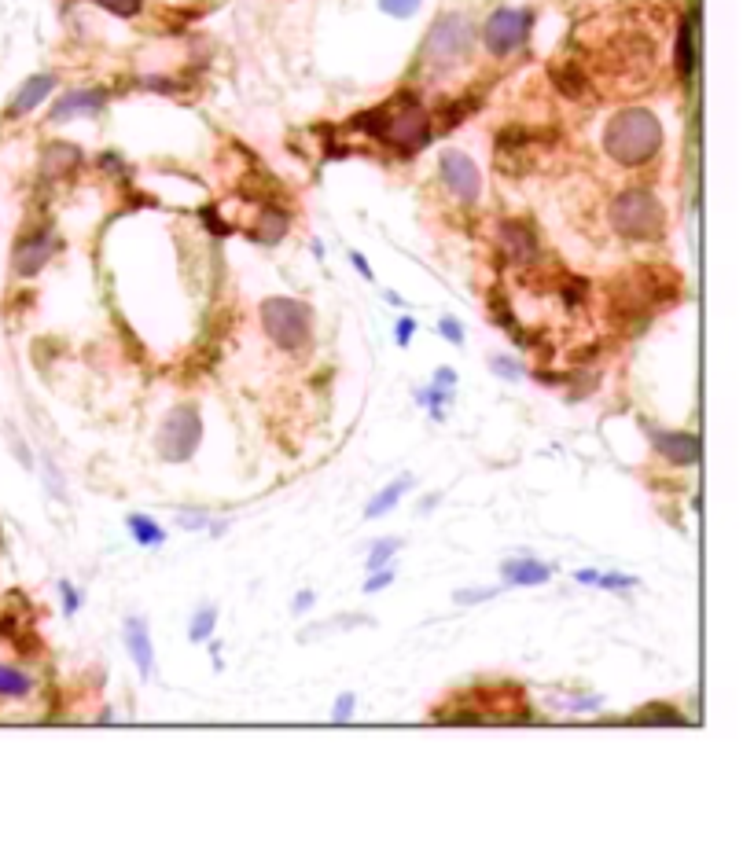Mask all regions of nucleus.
<instances>
[{"label": "nucleus", "mask_w": 754, "mask_h": 845, "mask_svg": "<svg viewBox=\"0 0 754 845\" xmlns=\"http://www.w3.org/2000/svg\"><path fill=\"white\" fill-rule=\"evenodd\" d=\"M354 125L372 133L376 140H383V144L398 147L401 155H412V151H420L431 140V114L423 111L412 96H394L376 111L357 114Z\"/></svg>", "instance_id": "obj_1"}, {"label": "nucleus", "mask_w": 754, "mask_h": 845, "mask_svg": "<svg viewBox=\"0 0 754 845\" xmlns=\"http://www.w3.org/2000/svg\"><path fill=\"white\" fill-rule=\"evenodd\" d=\"M663 147V125L644 107L618 111L604 129V151L618 166H644Z\"/></svg>", "instance_id": "obj_2"}, {"label": "nucleus", "mask_w": 754, "mask_h": 845, "mask_svg": "<svg viewBox=\"0 0 754 845\" xmlns=\"http://www.w3.org/2000/svg\"><path fill=\"white\" fill-rule=\"evenodd\" d=\"M611 225L626 239H659L666 232V210L648 188H629L611 203Z\"/></svg>", "instance_id": "obj_3"}, {"label": "nucleus", "mask_w": 754, "mask_h": 845, "mask_svg": "<svg viewBox=\"0 0 754 845\" xmlns=\"http://www.w3.org/2000/svg\"><path fill=\"white\" fill-rule=\"evenodd\" d=\"M258 313H262L265 335L273 338L280 350L295 353L309 342V327H313L309 316L313 313H309L306 302H295V298H265Z\"/></svg>", "instance_id": "obj_4"}, {"label": "nucleus", "mask_w": 754, "mask_h": 845, "mask_svg": "<svg viewBox=\"0 0 754 845\" xmlns=\"http://www.w3.org/2000/svg\"><path fill=\"white\" fill-rule=\"evenodd\" d=\"M199 438H203V419L192 405L173 408L166 423L159 430V452L166 463H184L192 460L195 449H199Z\"/></svg>", "instance_id": "obj_5"}, {"label": "nucleus", "mask_w": 754, "mask_h": 845, "mask_svg": "<svg viewBox=\"0 0 754 845\" xmlns=\"http://www.w3.org/2000/svg\"><path fill=\"white\" fill-rule=\"evenodd\" d=\"M471 41H475V34H471L468 19L464 15H446L427 34L423 56H427V63H435V67H457L460 59L471 52Z\"/></svg>", "instance_id": "obj_6"}, {"label": "nucleus", "mask_w": 754, "mask_h": 845, "mask_svg": "<svg viewBox=\"0 0 754 845\" xmlns=\"http://www.w3.org/2000/svg\"><path fill=\"white\" fill-rule=\"evenodd\" d=\"M530 26H534V15L526 12V8H501L486 23V48H490L493 56H508V52H515L530 37Z\"/></svg>", "instance_id": "obj_7"}, {"label": "nucleus", "mask_w": 754, "mask_h": 845, "mask_svg": "<svg viewBox=\"0 0 754 845\" xmlns=\"http://www.w3.org/2000/svg\"><path fill=\"white\" fill-rule=\"evenodd\" d=\"M442 181H446V188L457 195L460 203H475L482 192L479 169H475V162L464 151H446L442 155Z\"/></svg>", "instance_id": "obj_8"}, {"label": "nucleus", "mask_w": 754, "mask_h": 845, "mask_svg": "<svg viewBox=\"0 0 754 845\" xmlns=\"http://www.w3.org/2000/svg\"><path fill=\"white\" fill-rule=\"evenodd\" d=\"M652 445L659 456L674 463V467H692L699 460V438L696 434H681V430H652Z\"/></svg>", "instance_id": "obj_9"}, {"label": "nucleus", "mask_w": 754, "mask_h": 845, "mask_svg": "<svg viewBox=\"0 0 754 845\" xmlns=\"http://www.w3.org/2000/svg\"><path fill=\"white\" fill-rule=\"evenodd\" d=\"M501 254L515 265L537 258V236L526 221H504L501 225Z\"/></svg>", "instance_id": "obj_10"}, {"label": "nucleus", "mask_w": 754, "mask_h": 845, "mask_svg": "<svg viewBox=\"0 0 754 845\" xmlns=\"http://www.w3.org/2000/svg\"><path fill=\"white\" fill-rule=\"evenodd\" d=\"M52 236L48 232H37V236H26L19 247H15V272L19 276H37V272L45 269L48 258H52Z\"/></svg>", "instance_id": "obj_11"}, {"label": "nucleus", "mask_w": 754, "mask_h": 845, "mask_svg": "<svg viewBox=\"0 0 754 845\" xmlns=\"http://www.w3.org/2000/svg\"><path fill=\"white\" fill-rule=\"evenodd\" d=\"M107 92L100 89H81V92H67L63 100H56L52 107V122H67V118H78V114H100Z\"/></svg>", "instance_id": "obj_12"}, {"label": "nucleus", "mask_w": 754, "mask_h": 845, "mask_svg": "<svg viewBox=\"0 0 754 845\" xmlns=\"http://www.w3.org/2000/svg\"><path fill=\"white\" fill-rule=\"evenodd\" d=\"M126 651H129V658L137 662L140 676H151V665H155V651H151L148 621H144V618H126Z\"/></svg>", "instance_id": "obj_13"}, {"label": "nucleus", "mask_w": 754, "mask_h": 845, "mask_svg": "<svg viewBox=\"0 0 754 845\" xmlns=\"http://www.w3.org/2000/svg\"><path fill=\"white\" fill-rule=\"evenodd\" d=\"M56 89V74H34V78L26 81L23 89L15 92L12 107H8V114L12 118H19V114H30L34 107H41V103L48 100V92Z\"/></svg>", "instance_id": "obj_14"}, {"label": "nucleus", "mask_w": 754, "mask_h": 845, "mask_svg": "<svg viewBox=\"0 0 754 845\" xmlns=\"http://www.w3.org/2000/svg\"><path fill=\"white\" fill-rule=\"evenodd\" d=\"M501 574L512 581V585H545L552 577V566L534 563V559H508L501 566Z\"/></svg>", "instance_id": "obj_15"}, {"label": "nucleus", "mask_w": 754, "mask_h": 845, "mask_svg": "<svg viewBox=\"0 0 754 845\" xmlns=\"http://www.w3.org/2000/svg\"><path fill=\"white\" fill-rule=\"evenodd\" d=\"M41 166H45V177H67L81 166V151L74 144H48Z\"/></svg>", "instance_id": "obj_16"}, {"label": "nucleus", "mask_w": 754, "mask_h": 845, "mask_svg": "<svg viewBox=\"0 0 754 845\" xmlns=\"http://www.w3.org/2000/svg\"><path fill=\"white\" fill-rule=\"evenodd\" d=\"M284 232H287V214L284 210H276V206H265L251 228V236L258 239V243H276V239H284Z\"/></svg>", "instance_id": "obj_17"}, {"label": "nucleus", "mask_w": 754, "mask_h": 845, "mask_svg": "<svg viewBox=\"0 0 754 845\" xmlns=\"http://www.w3.org/2000/svg\"><path fill=\"white\" fill-rule=\"evenodd\" d=\"M405 489H412V478L409 474H405V478H398V482H390L387 489H383V493L376 496V500H372V504L365 507V515L368 519H379V515H387L390 507L398 504L401 496H405Z\"/></svg>", "instance_id": "obj_18"}, {"label": "nucleus", "mask_w": 754, "mask_h": 845, "mask_svg": "<svg viewBox=\"0 0 754 845\" xmlns=\"http://www.w3.org/2000/svg\"><path fill=\"white\" fill-rule=\"evenodd\" d=\"M30 688H34V680H30L23 669L0 665V695H4V699H19V695H26Z\"/></svg>", "instance_id": "obj_19"}, {"label": "nucleus", "mask_w": 754, "mask_h": 845, "mask_svg": "<svg viewBox=\"0 0 754 845\" xmlns=\"http://www.w3.org/2000/svg\"><path fill=\"white\" fill-rule=\"evenodd\" d=\"M129 533L137 537V544H148V548H155V544L166 541V533H162L148 515H129Z\"/></svg>", "instance_id": "obj_20"}, {"label": "nucleus", "mask_w": 754, "mask_h": 845, "mask_svg": "<svg viewBox=\"0 0 754 845\" xmlns=\"http://www.w3.org/2000/svg\"><path fill=\"white\" fill-rule=\"evenodd\" d=\"M692 19L681 23V34H677V74L681 78H692Z\"/></svg>", "instance_id": "obj_21"}, {"label": "nucleus", "mask_w": 754, "mask_h": 845, "mask_svg": "<svg viewBox=\"0 0 754 845\" xmlns=\"http://www.w3.org/2000/svg\"><path fill=\"white\" fill-rule=\"evenodd\" d=\"M552 78H556V85H560L571 100H578V96H585L589 92V85H585V74L582 70H574V67H556L552 70Z\"/></svg>", "instance_id": "obj_22"}, {"label": "nucleus", "mask_w": 754, "mask_h": 845, "mask_svg": "<svg viewBox=\"0 0 754 845\" xmlns=\"http://www.w3.org/2000/svg\"><path fill=\"white\" fill-rule=\"evenodd\" d=\"M214 621H218V610L214 607H203L199 614L192 618V625H188V636L192 640H210V632H214Z\"/></svg>", "instance_id": "obj_23"}, {"label": "nucleus", "mask_w": 754, "mask_h": 845, "mask_svg": "<svg viewBox=\"0 0 754 845\" xmlns=\"http://www.w3.org/2000/svg\"><path fill=\"white\" fill-rule=\"evenodd\" d=\"M398 548H401L398 537H383V541H376V544H372V552H368V570H379V566L387 563V559L398 552Z\"/></svg>", "instance_id": "obj_24"}, {"label": "nucleus", "mask_w": 754, "mask_h": 845, "mask_svg": "<svg viewBox=\"0 0 754 845\" xmlns=\"http://www.w3.org/2000/svg\"><path fill=\"white\" fill-rule=\"evenodd\" d=\"M633 721L637 724H685V717H677V713L666 710V706H648V710L637 713Z\"/></svg>", "instance_id": "obj_25"}, {"label": "nucleus", "mask_w": 754, "mask_h": 845, "mask_svg": "<svg viewBox=\"0 0 754 845\" xmlns=\"http://www.w3.org/2000/svg\"><path fill=\"white\" fill-rule=\"evenodd\" d=\"M92 4L107 8V12L118 15V19H133V15L140 12V4H144V0H92Z\"/></svg>", "instance_id": "obj_26"}, {"label": "nucleus", "mask_w": 754, "mask_h": 845, "mask_svg": "<svg viewBox=\"0 0 754 845\" xmlns=\"http://www.w3.org/2000/svg\"><path fill=\"white\" fill-rule=\"evenodd\" d=\"M383 4V12L394 15V19H409L416 8H420V0H379Z\"/></svg>", "instance_id": "obj_27"}, {"label": "nucleus", "mask_w": 754, "mask_h": 845, "mask_svg": "<svg viewBox=\"0 0 754 845\" xmlns=\"http://www.w3.org/2000/svg\"><path fill=\"white\" fill-rule=\"evenodd\" d=\"M493 372H501L504 379H519L523 375V368H519V361H512V357H493Z\"/></svg>", "instance_id": "obj_28"}, {"label": "nucleus", "mask_w": 754, "mask_h": 845, "mask_svg": "<svg viewBox=\"0 0 754 845\" xmlns=\"http://www.w3.org/2000/svg\"><path fill=\"white\" fill-rule=\"evenodd\" d=\"M596 585H604V588H633L637 581H633V577H626V574H604V577H596Z\"/></svg>", "instance_id": "obj_29"}, {"label": "nucleus", "mask_w": 754, "mask_h": 845, "mask_svg": "<svg viewBox=\"0 0 754 845\" xmlns=\"http://www.w3.org/2000/svg\"><path fill=\"white\" fill-rule=\"evenodd\" d=\"M493 588H468V592H457V603H482V599H490Z\"/></svg>", "instance_id": "obj_30"}, {"label": "nucleus", "mask_w": 754, "mask_h": 845, "mask_svg": "<svg viewBox=\"0 0 754 845\" xmlns=\"http://www.w3.org/2000/svg\"><path fill=\"white\" fill-rule=\"evenodd\" d=\"M390 581H394V570H379V574H372L365 581V592H379V588H387Z\"/></svg>", "instance_id": "obj_31"}, {"label": "nucleus", "mask_w": 754, "mask_h": 845, "mask_svg": "<svg viewBox=\"0 0 754 845\" xmlns=\"http://www.w3.org/2000/svg\"><path fill=\"white\" fill-rule=\"evenodd\" d=\"M438 327H442V335H446L449 342H457V346H460V342H464V327H460L457 320H449V316H446V320H442V324H438Z\"/></svg>", "instance_id": "obj_32"}, {"label": "nucleus", "mask_w": 754, "mask_h": 845, "mask_svg": "<svg viewBox=\"0 0 754 845\" xmlns=\"http://www.w3.org/2000/svg\"><path fill=\"white\" fill-rule=\"evenodd\" d=\"M350 713H354V695H343V699L335 702L332 717H335V721H350Z\"/></svg>", "instance_id": "obj_33"}, {"label": "nucleus", "mask_w": 754, "mask_h": 845, "mask_svg": "<svg viewBox=\"0 0 754 845\" xmlns=\"http://www.w3.org/2000/svg\"><path fill=\"white\" fill-rule=\"evenodd\" d=\"M412 331H416V320H412V316H405V320H398V331H394V335H398L401 346H409Z\"/></svg>", "instance_id": "obj_34"}, {"label": "nucleus", "mask_w": 754, "mask_h": 845, "mask_svg": "<svg viewBox=\"0 0 754 845\" xmlns=\"http://www.w3.org/2000/svg\"><path fill=\"white\" fill-rule=\"evenodd\" d=\"M435 383H438V386H453V383H457V372H453V368H438V372H435Z\"/></svg>", "instance_id": "obj_35"}, {"label": "nucleus", "mask_w": 754, "mask_h": 845, "mask_svg": "<svg viewBox=\"0 0 754 845\" xmlns=\"http://www.w3.org/2000/svg\"><path fill=\"white\" fill-rule=\"evenodd\" d=\"M63 599H67V610H70V614H74V610L81 607V596H78V592H74L70 585H63Z\"/></svg>", "instance_id": "obj_36"}, {"label": "nucleus", "mask_w": 754, "mask_h": 845, "mask_svg": "<svg viewBox=\"0 0 754 845\" xmlns=\"http://www.w3.org/2000/svg\"><path fill=\"white\" fill-rule=\"evenodd\" d=\"M350 258H354L357 272H361V276H365V280H372V269H368V265H365V258H361V254H350Z\"/></svg>", "instance_id": "obj_37"}, {"label": "nucleus", "mask_w": 754, "mask_h": 845, "mask_svg": "<svg viewBox=\"0 0 754 845\" xmlns=\"http://www.w3.org/2000/svg\"><path fill=\"white\" fill-rule=\"evenodd\" d=\"M309 603H313V592H302V596L295 599V610H306Z\"/></svg>", "instance_id": "obj_38"}, {"label": "nucleus", "mask_w": 754, "mask_h": 845, "mask_svg": "<svg viewBox=\"0 0 754 845\" xmlns=\"http://www.w3.org/2000/svg\"><path fill=\"white\" fill-rule=\"evenodd\" d=\"M578 581H585V585H596V574H593V570H582V574H578Z\"/></svg>", "instance_id": "obj_39"}]
</instances>
